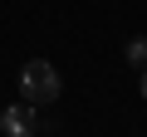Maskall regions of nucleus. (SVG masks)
Instances as JSON below:
<instances>
[{
	"mask_svg": "<svg viewBox=\"0 0 147 137\" xmlns=\"http://www.w3.org/2000/svg\"><path fill=\"white\" fill-rule=\"evenodd\" d=\"M137 88H142V98H147V68H142V83H137Z\"/></svg>",
	"mask_w": 147,
	"mask_h": 137,
	"instance_id": "obj_4",
	"label": "nucleus"
},
{
	"mask_svg": "<svg viewBox=\"0 0 147 137\" xmlns=\"http://www.w3.org/2000/svg\"><path fill=\"white\" fill-rule=\"evenodd\" d=\"M0 132H5V137H34V132H39L34 108H30V103H10L5 113H0Z\"/></svg>",
	"mask_w": 147,
	"mask_h": 137,
	"instance_id": "obj_2",
	"label": "nucleus"
},
{
	"mask_svg": "<svg viewBox=\"0 0 147 137\" xmlns=\"http://www.w3.org/2000/svg\"><path fill=\"white\" fill-rule=\"evenodd\" d=\"M123 59L137 64V68H147V34H132V39L123 44Z\"/></svg>",
	"mask_w": 147,
	"mask_h": 137,
	"instance_id": "obj_3",
	"label": "nucleus"
},
{
	"mask_svg": "<svg viewBox=\"0 0 147 137\" xmlns=\"http://www.w3.org/2000/svg\"><path fill=\"white\" fill-rule=\"evenodd\" d=\"M64 93V79H59V68L49 64V59H30L25 68H20V98L30 103V108H44V103H54Z\"/></svg>",
	"mask_w": 147,
	"mask_h": 137,
	"instance_id": "obj_1",
	"label": "nucleus"
}]
</instances>
